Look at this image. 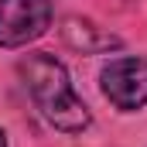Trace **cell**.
<instances>
[{"mask_svg":"<svg viewBox=\"0 0 147 147\" xmlns=\"http://www.w3.org/2000/svg\"><path fill=\"white\" fill-rule=\"evenodd\" d=\"M17 72H21L28 92H31V99H34V110L45 116V123H51L62 134H82V130L92 127L89 106L75 92L69 69L55 55L34 51V55H28L17 65Z\"/></svg>","mask_w":147,"mask_h":147,"instance_id":"6da1fadb","label":"cell"},{"mask_svg":"<svg viewBox=\"0 0 147 147\" xmlns=\"http://www.w3.org/2000/svg\"><path fill=\"white\" fill-rule=\"evenodd\" d=\"M0 147H7V134L3 130H0Z\"/></svg>","mask_w":147,"mask_h":147,"instance_id":"5b68a950","label":"cell"},{"mask_svg":"<svg viewBox=\"0 0 147 147\" xmlns=\"http://www.w3.org/2000/svg\"><path fill=\"white\" fill-rule=\"evenodd\" d=\"M51 28V0H0V48H24Z\"/></svg>","mask_w":147,"mask_h":147,"instance_id":"3957f363","label":"cell"},{"mask_svg":"<svg viewBox=\"0 0 147 147\" xmlns=\"http://www.w3.org/2000/svg\"><path fill=\"white\" fill-rule=\"evenodd\" d=\"M99 89L120 113H137L147 106V58L123 55L110 58L99 72Z\"/></svg>","mask_w":147,"mask_h":147,"instance_id":"7a4b0ae2","label":"cell"},{"mask_svg":"<svg viewBox=\"0 0 147 147\" xmlns=\"http://www.w3.org/2000/svg\"><path fill=\"white\" fill-rule=\"evenodd\" d=\"M62 38H65L69 48L82 51V55H96V51L120 48V38L116 34H110L106 28H99V24H92V21H82V17H65Z\"/></svg>","mask_w":147,"mask_h":147,"instance_id":"277c9868","label":"cell"}]
</instances>
